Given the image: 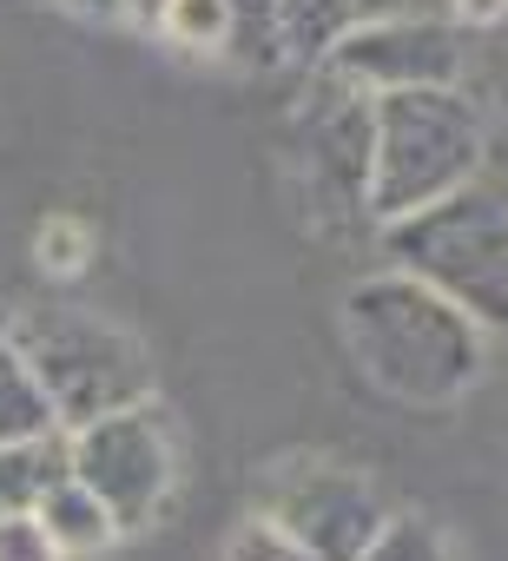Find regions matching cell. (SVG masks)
Wrapping results in <instances>:
<instances>
[{
  "instance_id": "obj_20",
  "label": "cell",
  "mask_w": 508,
  "mask_h": 561,
  "mask_svg": "<svg viewBox=\"0 0 508 561\" xmlns=\"http://www.w3.org/2000/svg\"><path fill=\"white\" fill-rule=\"evenodd\" d=\"M165 14H172V0H119V21H132V27H165Z\"/></svg>"
},
{
  "instance_id": "obj_21",
  "label": "cell",
  "mask_w": 508,
  "mask_h": 561,
  "mask_svg": "<svg viewBox=\"0 0 508 561\" xmlns=\"http://www.w3.org/2000/svg\"><path fill=\"white\" fill-rule=\"evenodd\" d=\"M54 8H67V14H86V21H113V14H119V0H54Z\"/></svg>"
},
{
  "instance_id": "obj_17",
  "label": "cell",
  "mask_w": 508,
  "mask_h": 561,
  "mask_svg": "<svg viewBox=\"0 0 508 561\" xmlns=\"http://www.w3.org/2000/svg\"><path fill=\"white\" fill-rule=\"evenodd\" d=\"M0 561H60V548L34 515H0Z\"/></svg>"
},
{
  "instance_id": "obj_7",
  "label": "cell",
  "mask_w": 508,
  "mask_h": 561,
  "mask_svg": "<svg viewBox=\"0 0 508 561\" xmlns=\"http://www.w3.org/2000/svg\"><path fill=\"white\" fill-rule=\"evenodd\" d=\"M298 179L318 211L370 218V100L318 67V93L298 113Z\"/></svg>"
},
{
  "instance_id": "obj_9",
  "label": "cell",
  "mask_w": 508,
  "mask_h": 561,
  "mask_svg": "<svg viewBox=\"0 0 508 561\" xmlns=\"http://www.w3.org/2000/svg\"><path fill=\"white\" fill-rule=\"evenodd\" d=\"M34 522L47 528V541L60 548V561H86V554H100L119 528H113V515L100 508V495L80 482V476H67V482H54L47 495H41V508H34Z\"/></svg>"
},
{
  "instance_id": "obj_3",
  "label": "cell",
  "mask_w": 508,
  "mask_h": 561,
  "mask_svg": "<svg viewBox=\"0 0 508 561\" xmlns=\"http://www.w3.org/2000/svg\"><path fill=\"white\" fill-rule=\"evenodd\" d=\"M8 344L41 377L60 430H86L100 416L152 403V357H146V344L126 324L100 318V311H67V305L21 311V318H8Z\"/></svg>"
},
{
  "instance_id": "obj_8",
  "label": "cell",
  "mask_w": 508,
  "mask_h": 561,
  "mask_svg": "<svg viewBox=\"0 0 508 561\" xmlns=\"http://www.w3.org/2000/svg\"><path fill=\"white\" fill-rule=\"evenodd\" d=\"M324 73L357 87L363 100L462 87V41H455L449 21H357L331 47Z\"/></svg>"
},
{
  "instance_id": "obj_2",
  "label": "cell",
  "mask_w": 508,
  "mask_h": 561,
  "mask_svg": "<svg viewBox=\"0 0 508 561\" xmlns=\"http://www.w3.org/2000/svg\"><path fill=\"white\" fill-rule=\"evenodd\" d=\"M488 113L462 87L370 100V225H403L482 185Z\"/></svg>"
},
{
  "instance_id": "obj_19",
  "label": "cell",
  "mask_w": 508,
  "mask_h": 561,
  "mask_svg": "<svg viewBox=\"0 0 508 561\" xmlns=\"http://www.w3.org/2000/svg\"><path fill=\"white\" fill-rule=\"evenodd\" d=\"M495 27V21H508V0H449V27Z\"/></svg>"
},
{
  "instance_id": "obj_5",
  "label": "cell",
  "mask_w": 508,
  "mask_h": 561,
  "mask_svg": "<svg viewBox=\"0 0 508 561\" xmlns=\"http://www.w3.org/2000/svg\"><path fill=\"white\" fill-rule=\"evenodd\" d=\"M67 456L73 476L100 495V508L113 515L119 535H139L165 515L172 489H178V436L172 416L159 403L100 416L86 430H67Z\"/></svg>"
},
{
  "instance_id": "obj_16",
  "label": "cell",
  "mask_w": 508,
  "mask_h": 561,
  "mask_svg": "<svg viewBox=\"0 0 508 561\" xmlns=\"http://www.w3.org/2000/svg\"><path fill=\"white\" fill-rule=\"evenodd\" d=\"M41 264L60 271V277H73L86 264V225L80 218H47L41 225Z\"/></svg>"
},
{
  "instance_id": "obj_14",
  "label": "cell",
  "mask_w": 508,
  "mask_h": 561,
  "mask_svg": "<svg viewBox=\"0 0 508 561\" xmlns=\"http://www.w3.org/2000/svg\"><path fill=\"white\" fill-rule=\"evenodd\" d=\"M363 561H455V548L429 515H390L383 535L363 548Z\"/></svg>"
},
{
  "instance_id": "obj_6",
  "label": "cell",
  "mask_w": 508,
  "mask_h": 561,
  "mask_svg": "<svg viewBox=\"0 0 508 561\" xmlns=\"http://www.w3.org/2000/svg\"><path fill=\"white\" fill-rule=\"evenodd\" d=\"M258 515L278 535H291L311 561H363V548L383 535V522L396 508L383 502V489L363 469H344V462H285V469H272Z\"/></svg>"
},
{
  "instance_id": "obj_18",
  "label": "cell",
  "mask_w": 508,
  "mask_h": 561,
  "mask_svg": "<svg viewBox=\"0 0 508 561\" xmlns=\"http://www.w3.org/2000/svg\"><path fill=\"white\" fill-rule=\"evenodd\" d=\"M363 21H449V0H363Z\"/></svg>"
},
{
  "instance_id": "obj_12",
  "label": "cell",
  "mask_w": 508,
  "mask_h": 561,
  "mask_svg": "<svg viewBox=\"0 0 508 561\" xmlns=\"http://www.w3.org/2000/svg\"><path fill=\"white\" fill-rule=\"evenodd\" d=\"M363 21V0H278V34H285V60L324 67L331 47Z\"/></svg>"
},
{
  "instance_id": "obj_10",
  "label": "cell",
  "mask_w": 508,
  "mask_h": 561,
  "mask_svg": "<svg viewBox=\"0 0 508 561\" xmlns=\"http://www.w3.org/2000/svg\"><path fill=\"white\" fill-rule=\"evenodd\" d=\"M73 476V456H67V430L60 436H41V443H14L0 449V515H34L41 495L54 482Z\"/></svg>"
},
{
  "instance_id": "obj_11",
  "label": "cell",
  "mask_w": 508,
  "mask_h": 561,
  "mask_svg": "<svg viewBox=\"0 0 508 561\" xmlns=\"http://www.w3.org/2000/svg\"><path fill=\"white\" fill-rule=\"evenodd\" d=\"M41 436H60V416L41 390V377L27 370V357L0 337V449L14 443H41Z\"/></svg>"
},
{
  "instance_id": "obj_15",
  "label": "cell",
  "mask_w": 508,
  "mask_h": 561,
  "mask_svg": "<svg viewBox=\"0 0 508 561\" xmlns=\"http://www.w3.org/2000/svg\"><path fill=\"white\" fill-rule=\"evenodd\" d=\"M218 561H311V554H304L291 535H278L265 515H251V522L224 541V554H218Z\"/></svg>"
},
{
  "instance_id": "obj_1",
  "label": "cell",
  "mask_w": 508,
  "mask_h": 561,
  "mask_svg": "<svg viewBox=\"0 0 508 561\" xmlns=\"http://www.w3.org/2000/svg\"><path fill=\"white\" fill-rule=\"evenodd\" d=\"M337 318H344V344L357 370L396 403L442 410L469 397L475 377L488 370V331L396 264L357 277Z\"/></svg>"
},
{
  "instance_id": "obj_22",
  "label": "cell",
  "mask_w": 508,
  "mask_h": 561,
  "mask_svg": "<svg viewBox=\"0 0 508 561\" xmlns=\"http://www.w3.org/2000/svg\"><path fill=\"white\" fill-rule=\"evenodd\" d=\"M0 337H8V311H0Z\"/></svg>"
},
{
  "instance_id": "obj_4",
  "label": "cell",
  "mask_w": 508,
  "mask_h": 561,
  "mask_svg": "<svg viewBox=\"0 0 508 561\" xmlns=\"http://www.w3.org/2000/svg\"><path fill=\"white\" fill-rule=\"evenodd\" d=\"M390 264L423 277L436 298L469 311L482 331H508V198L469 185L383 231Z\"/></svg>"
},
{
  "instance_id": "obj_13",
  "label": "cell",
  "mask_w": 508,
  "mask_h": 561,
  "mask_svg": "<svg viewBox=\"0 0 508 561\" xmlns=\"http://www.w3.org/2000/svg\"><path fill=\"white\" fill-rule=\"evenodd\" d=\"M159 34L185 54H231V0H172Z\"/></svg>"
}]
</instances>
